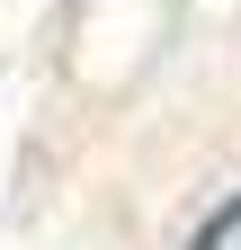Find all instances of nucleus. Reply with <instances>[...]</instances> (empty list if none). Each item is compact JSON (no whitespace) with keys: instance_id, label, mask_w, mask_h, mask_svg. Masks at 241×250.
Listing matches in <instances>:
<instances>
[{"instance_id":"nucleus-1","label":"nucleus","mask_w":241,"mask_h":250,"mask_svg":"<svg viewBox=\"0 0 241 250\" xmlns=\"http://www.w3.org/2000/svg\"><path fill=\"white\" fill-rule=\"evenodd\" d=\"M188 250H241V188H232V197H223V206L188 232Z\"/></svg>"}]
</instances>
